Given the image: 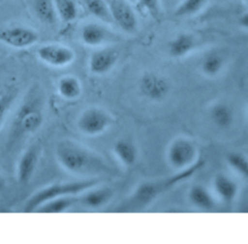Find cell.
<instances>
[{"label": "cell", "mask_w": 248, "mask_h": 244, "mask_svg": "<svg viewBox=\"0 0 248 244\" xmlns=\"http://www.w3.org/2000/svg\"><path fill=\"white\" fill-rule=\"evenodd\" d=\"M55 156L59 165L73 174L88 175L108 169L101 155L73 139L60 140L55 148Z\"/></svg>", "instance_id": "6da1fadb"}, {"label": "cell", "mask_w": 248, "mask_h": 244, "mask_svg": "<svg viewBox=\"0 0 248 244\" xmlns=\"http://www.w3.org/2000/svg\"><path fill=\"white\" fill-rule=\"evenodd\" d=\"M202 166L203 162L198 160L193 166L188 168L179 170L171 177L160 179L157 181L142 182L115 210L119 212H137L146 208L162 194L169 191L176 184L181 183L191 177Z\"/></svg>", "instance_id": "7a4b0ae2"}, {"label": "cell", "mask_w": 248, "mask_h": 244, "mask_svg": "<svg viewBox=\"0 0 248 244\" xmlns=\"http://www.w3.org/2000/svg\"><path fill=\"white\" fill-rule=\"evenodd\" d=\"M99 184L97 180H81L75 182L55 183L42 188L35 192L25 202L24 212H35L43 203L63 196H77Z\"/></svg>", "instance_id": "3957f363"}, {"label": "cell", "mask_w": 248, "mask_h": 244, "mask_svg": "<svg viewBox=\"0 0 248 244\" xmlns=\"http://www.w3.org/2000/svg\"><path fill=\"white\" fill-rule=\"evenodd\" d=\"M44 115L35 101L25 102L17 110L11 127V137L18 138L36 133L42 126Z\"/></svg>", "instance_id": "277c9868"}, {"label": "cell", "mask_w": 248, "mask_h": 244, "mask_svg": "<svg viewBox=\"0 0 248 244\" xmlns=\"http://www.w3.org/2000/svg\"><path fill=\"white\" fill-rule=\"evenodd\" d=\"M198 156V148L195 142L184 137H178L171 140L166 153L170 167L178 171L193 166L199 160Z\"/></svg>", "instance_id": "5b68a950"}, {"label": "cell", "mask_w": 248, "mask_h": 244, "mask_svg": "<svg viewBox=\"0 0 248 244\" xmlns=\"http://www.w3.org/2000/svg\"><path fill=\"white\" fill-rule=\"evenodd\" d=\"M113 123V117L106 109L90 107L82 110L77 120V127L80 133L89 137L100 136Z\"/></svg>", "instance_id": "8992f818"}, {"label": "cell", "mask_w": 248, "mask_h": 244, "mask_svg": "<svg viewBox=\"0 0 248 244\" xmlns=\"http://www.w3.org/2000/svg\"><path fill=\"white\" fill-rule=\"evenodd\" d=\"M139 88L141 95L147 100L161 102L168 97L170 84L166 77L158 74L145 73L140 78Z\"/></svg>", "instance_id": "52a82bcc"}, {"label": "cell", "mask_w": 248, "mask_h": 244, "mask_svg": "<svg viewBox=\"0 0 248 244\" xmlns=\"http://www.w3.org/2000/svg\"><path fill=\"white\" fill-rule=\"evenodd\" d=\"M38 58L51 67H66L72 64L76 58L74 50L66 46L46 44L37 49Z\"/></svg>", "instance_id": "ba28073f"}, {"label": "cell", "mask_w": 248, "mask_h": 244, "mask_svg": "<svg viewBox=\"0 0 248 244\" xmlns=\"http://www.w3.org/2000/svg\"><path fill=\"white\" fill-rule=\"evenodd\" d=\"M38 40V33L34 29L25 26H12L0 31V42L16 49L30 47Z\"/></svg>", "instance_id": "9c48e42d"}, {"label": "cell", "mask_w": 248, "mask_h": 244, "mask_svg": "<svg viewBox=\"0 0 248 244\" xmlns=\"http://www.w3.org/2000/svg\"><path fill=\"white\" fill-rule=\"evenodd\" d=\"M111 20L123 31L134 33L138 29V17L132 6L126 0H110L108 2Z\"/></svg>", "instance_id": "30bf717a"}, {"label": "cell", "mask_w": 248, "mask_h": 244, "mask_svg": "<svg viewBox=\"0 0 248 244\" xmlns=\"http://www.w3.org/2000/svg\"><path fill=\"white\" fill-rule=\"evenodd\" d=\"M119 53L110 47L100 48L93 51L88 60V69L93 75L101 76L110 72L116 65Z\"/></svg>", "instance_id": "8fae6325"}, {"label": "cell", "mask_w": 248, "mask_h": 244, "mask_svg": "<svg viewBox=\"0 0 248 244\" xmlns=\"http://www.w3.org/2000/svg\"><path fill=\"white\" fill-rule=\"evenodd\" d=\"M39 161L38 149L35 146L28 147L19 157L16 165V179L18 183L25 185L33 177Z\"/></svg>", "instance_id": "7c38bea8"}, {"label": "cell", "mask_w": 248, "mask_h": 244, "mask_svg": "<svg viewBox=\"0 0 248 244\" xmlns=\"http://www.w3.org/2000/svg\"><path fill=\"white\" fill-rule=\"evenodd\" d=\"M113 197V192L110 188L93 187L83 192V195L78 197V203L90 208L98 209L108 204Z\"/></svg>", "instance_id": "4fadbf2b"}, {"label": "cell", "mask_w": 248, "mask_h": 244, "mask_svg": "<svg viewBox=\"0 0 248 244\" xmlns=\"http://www.w3.org/2000/svg\"><path fill=\"white\" fill-rule=\"evenodd\" d=\"M213 188L218 198L227 204L232 203L238 195V184L226 174L219 173L214 177Z\"/></svg>", "instance_id": "5bb4252c"}, {"label": "cell", "mask_w": 248, "mask_h": 244, "mask_svg": "<svg viewBox=\"0 0 248 244\" xmlns=\"http://www.w3.org/2000/svg\"><path fill=\"white\" fill-rule=\"evenodd\" d=\"M108 31L104 25L97 22H88L81 27L80 40L88 46H100L107 42Z\"/></svg>", "instance_id": "9a60e30c"}, {"label": "cell", "mask_w": 248, "mask_h": 244, "mask_svg": "<svg viewBox=\"0 0 248 244\" xmlns=\"http://www.w3.org/2000/svg\"><path fill=\"white\" fill-rule=\"evenodd\" d=\"M188 200L190 203L202 211H210L214 209L216 201L212 194L202 185H193L188 191Z\"/></svg>", "instance_id": "2e32d148"}, {"label": "cell", "mask_w": 248, "mask_h": 244, "mask_svg": "<svg viewBox=\"0 0 248 244\" xmlns=\"http://www.w3.org/2000/svg\"><path fill=\"white\" fill-rule=\"evenodd\" d=\"M196 47V41L189 33H179L168 45V52L173 58L188 55Z\"/></svg>", "instance_id": "e0dca14e"}, {"label": "cell", "mask_w": 248, "mask_h": 244, "mask_svg": "<svg viewBox=\"0 0 248 244\" xmlns=\"http://www.w3.org/2000/svg\"><path fill=\"white\" fill-rule=\"evenodd\" d=\"M32 10L35 16L45 24L52 25L58 19L54 0H32Z\"/></svg>", "instance_id": "ac0fdd59"}, {"label": "cell", "mask_w": 248, "mask_h": 244, "mask_svg": "<svg viewBox=\"0 0 248 244\" xmlns=\"http://www.w3.org/2000/svg\"><path fill=\"white\" fill-rule=\"evenodd\" d=\"M209 117L212 123L220 129H228L233 123L232 109L229 105L222 102H218L210 107Z\"/></svg>", "instance_id": "d6986e66"}, {"label": "cell", "mask_w": 248, "mask_h": 244, "mask_svg": "<svg viewBox=\"0 0 248 244\" xmlns=\"http://www.w3.org/2000/svg\"><path fill=\"white\" fill-rule=\"evenodd\" d=\"M114 156L125 167H132L138 160V149L133 142L125 139L117 140L112 148Z\"/></svg>", "instance_id": "ffe728a7"}, {"label": "cell", "mask_w": 248, "mask_h": 244, "mask_svg": "<svg viewBox=\"0 0 248 244\" xmlns=\"http://www.w3.org/2000/svg\"><path fill=\"white\" fill-rule=\"evenodd\" d=\"M78 203V196H63L52 198L40 205L35 212L40 213H62Z\"/></svg>", "instance_id": "44dd1931"}, {"label": "cell", "mask_w": 248, "mask_h": 244, "mask_svg": "<svg viewBox=\"0 0 248 244\" xmlns=\"http://www.w3.org/2000/svg\"><path fill=\"white\" fill-rule=\"evenodd\" d=\"M58 94L65 100H76L81 95L82 86L79 79L74 76H62L57 83Z\"/></svg>", "instance_id": "7402d4cb"}, {"label": "cell", "mask_w": 248, "mask_h": 244, "mask_svg": "<svg viewBox=\"0 0 248 244\" xmlns=\"http://www.w3.org/2000/svg\"><path fill=\"white\" fill-rule=\"evenodd\" d=\"M225 58L217 51L208 52L201 62V71L207 77L217 76L225 67Z\"/></svg>", "instance_id": "603a6c76"}, {"label": "cell", "mask_w": 248, "mask_h": 244, "mask_svg": "<svg viewBox=\"0 0 248 244\" xmlns=\"http://www.w3.org/2000/svg\"><path fill=\"white\" fill-rule=\"evenodd\" d=\"M54 4L57 16L62 21L72 22L77 18L78 9L74 0H54Z\"/></svg>", "instance_id": "cb8c5ba5"}, {"label": "cell", "mask_w": 248, "mask_h": 244, "mask_svg": "<svg viewBox=\"0 0 248 244\" xmlns=\"http://www.w3.org/2000/svg\"><path fill=\"white\" fill-rule=\"evenodd\" d=\"M228 166L244 179L248 178V160L240 152H230L226 156Z\"/></svg>", "instance_id": "d4e9b609"}, {"label": "cell", "mask_w": 248, "mask_h": 244, "mask_svg": "<svg viewBox=\"0 0 248 244\" xmlns=\"http://www.w3.org/2000/svg\"><path fill=\"white\" fill-rule=\"evenodd\" d=\"M208 0H182L174 10L176 16L185 17L198 14L206 5Z\"/></svg>", "instance_id": "484cf974"}, {"label": "cell", "mask_w": 248, "mask_h": 244, "mask_svg": "<svg viewBox=\"0 0 248 244\" xmlns=\"http://www.w3.org/2000/svg\"><path fill=\"white\" fill-rule=\"evenodd\" d=\"M87 11L103 21H111L108 4L105 0H84Z\"/></svg>", "instance_id": "4316f807"}, {"label": "cell", "mask_w": 248, "mask_h": 244, "mask_svg": "<svg viewBox=\"0 0 248 244\" xmlns=\"http://www.w3.org/2000/svg\"><path fill=\"white\" fill-rule=\"evenodd\" d=\"M16 97V91L10 89L0 95V130L9 113V110Z\"/></svg>", "instance_id": "83f0119b"}, {"label": "cell", "mask_w": 248, "mask_h": 244, "mask_svg": "<svg viewBox=\"0 0 248 244\" xmlns=\"http://www.w3.org/2000/svg\"><path fill=\"white\" fill-rule=\"evenodd\" d=\"M139 4L153 17H157L161 11L160 0H137Z\"/></svg>", "instance_id": "f1b7e54d"}, {"label": "cell", "mask_w": 248, "mask_h": 244, "mask_svg": "<svg viewBox=\"0 0 248 244\" xmlns=\"http://www.w3.org/2000/svg\"><path fill=\"white\" fill-rule=\"evenodd\" d=\"M238 24L243 29L248 28V14H247V12H244L243 14L240 15V16L238 18Z\"/></svg>", "instance_id": "f546056e"}, {"label": "cell", "mask_w": 248, "mask_h": 244, "mask_svg": "<svg viewBox=\"0 0 248 244\" xmlns=\"http://www.w3.org/2000/svg\"><path fill=\"white\" fill-rule=\"evenodd\" d=\"M4 186H5V183H4V179L2 178V176L0 175V191H2L4 189Z\"/></svg>", "instance_id": "4dcf8cb0"}]
</instances>
